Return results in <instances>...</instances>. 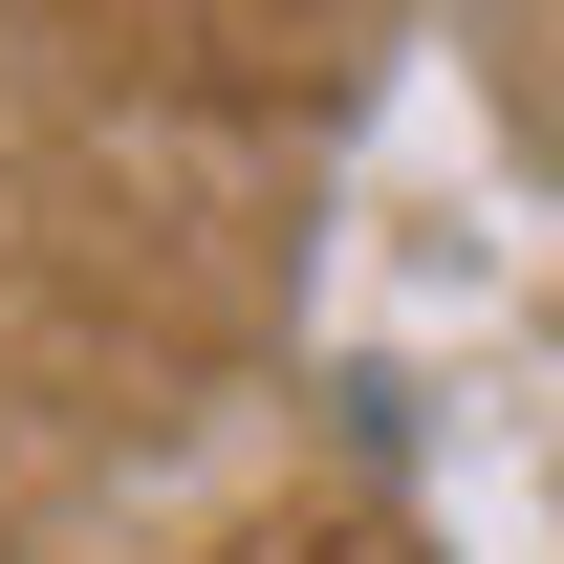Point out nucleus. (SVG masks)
I'll return each mask as SVG.
<instances>
[]
</instances>
